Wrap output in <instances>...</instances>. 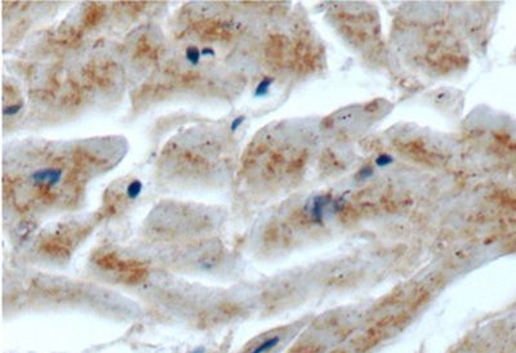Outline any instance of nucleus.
<instances>
[{"label": "nucleus", "instance_id": "0eeeda50", "mask_svg": "<svg viewBox=\"0 0 516 353\" xmlns=\"http://www.w3.org/2000/svg\"><path fill=\"white\" fill-rule=\"evenodd\" d=\"M394 163V159L390 155H380V156L376 159V165L380 166V168H385V166L390 165V164Z\"/></svg>", "mask_w": 516, "mask_h": 353}, {"label": "nucleus", "instance_id": "20e7f679", "mask_svg": "<svg viewBox=\"0 0 516 353\" xmlns=\"http://www.w3.org/2000/svg\"><path fill=\"white\" fill-rule=\"evenodd\" d=\"M142 188H143V184H142L141 181L138 179H134V181L130 182L127 187V196L128 199L130 200H136L137 197L141 195Z\"/></svg>", "mask_w": 516, "mask_h": 353}, {"label": "nucleus", "instance_id": "1a4fd4ad", "mask_svg": "<svg viewBox=\"0 0 516 353\" xmlns=\"http://www.w3.org/2000/svg\"><path fill=\"white\" fill-rule=\"evenodd\" d=\"M202 55H204V56H207V55H208V56H215V51H213V49H211V48H204L202 51Z\"/></svg>", "mask_w": 516, "mask_h": 353}, {"label": "nucleus", "instance_id": "f257e3e1", "mask_svg": "<svg viewBox=\"0 0 516 353\" xmlns=\"http://www.w3.org/2000/svg\"><path fill=\"white\" fill-rule=\"evenodd\" d=\"M62 178V170L58 168H46L39 169L31 174V179L38 184H47L49 187H53L58 184Z\"/></svg>", "mask_w": 516, "mask_h": 353}, {"label": "nucleus", "instance_id": "9d476101", "mask_svg": "<svg viewBox=\"0 0 516 353\" xmlns=\"http://www.w3.org/2000/svg\"><path fill=\"white\" fill-rule=\"evenodd\" d=\"M191 353H204V349H203V348H199V349L193 350V352H191Z\"/></svg>", "mask_w": 516, "mask_h": 353}, {"label": "nucleus", "instance_id": "f03ea898", "mask_svg": "<svg viewBox=\"0 0 516 353\" xmlns=\"http://www.w3.org/2000/svg\"><path fill=\"white\" fill-rule=\"evenodd\" d=\"M283 340V335L281 334H272L266 336V338L261 339L256 345L248 350L247 353H270L271 350H274L275 348L278 347L279 344Z\"/></svg>", "mask_w": 516, "mask_h": 353}, {"label": "nucleus", "instance_id": "423d86ee", "mask_svg": "<svg viewBox=\"0 0 516 353\" xmlns=\"http://www.w3.org/2000/svg\"><path fill=\"white\" fill-rule=\"evenodd\" d=\"M22 107H24L22 103H15V105L6 106V107L3 109L4 116H15V115H17L20 111H21Z\"/></svg>", "mask_w": 516, "mask_h": 353}, {"label": "nucleus", "instance_id": "39448f33", "mask_svg": "<svg viewBox=\"0 0 516 353\" xmlns=\"http://www.w3.org/2000/svg\"><path fill=\"white\" fill-rule=\"evenodd\" d=\"M202 56V51H200L199 48H197V47L191 46L186 49V60H188L191 65H195V66L199 65Z\"/></svg>", "mask_w": 516, "mask_h": 353}, {"label": "nucleus", "instance_id": "6e6552de", "mask_svg": "<svg viewBox=\"0 0 516 353\" xmlns=\"http://www.w3.org/2000/svg\"><path fill=\"white\" fill-rule=\"evenodd\" d=\"M244 120H245L244 116H238V118L234 119L233 123H231V128H230V129H231V132H236V130H238L239 128L242 127V124H243V123H244Z\"/></svg>", "mask_w": 516, "mask_h": 353}, {"label": "nucleus", "instance_id": "7ed1b4c3", "mask_svg": "<svg viewBox=\"0 0 516 353\" xmlns=\"http://www.w3.org/2000/svg\"><path fill=\"white\" fill-rule=\"evenodd\" d=\"M272 82H274V80H272L271 78L262 79V80H261V82L257 84L256 89H254V97H258V98H261V97L267 96L270 92V88H271Z\"/></svg>", "mask_w": 516, "mask_h": 353}]
</instances>
